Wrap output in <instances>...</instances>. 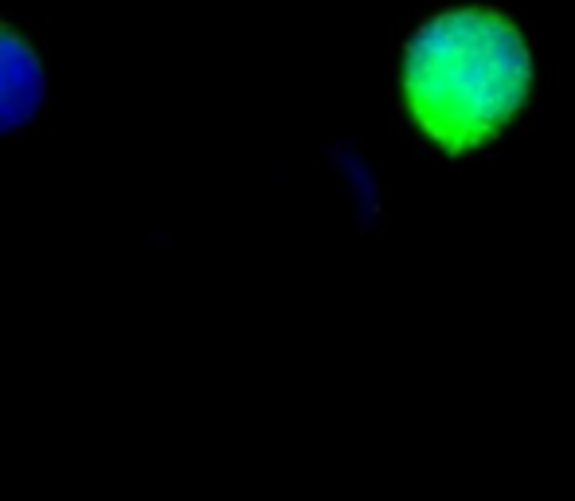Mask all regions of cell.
I'll use <instances>...</instances> for the list:
<instances>
[{
	"label": "cell",
	"mask_w": 575,
	"mask_h": 501,
	"mask_svg": "<svg viewBox=\"0 0 575 501\" xmlns=\"http://www.w3.org/2000/svg\"><path fill=\"white\" fill-rule=\"evenodd\" d=\"M533 87L521 28L493 9H450L415 32L404 60V103L447 153H470L509 126Z\"/></svg>",
	"instance_id": "obj_1"
},
{
	"label": "cell",
	"mask_w": 575,
	"mask_h": 501,
	"mask_svg": "<svg viewBox=\"0 0 575 501\" xmlns=\"http://www.w3.org/2000/svg\"><path fill=\"white\" fill-rule=\"evenodd\" d=\"M43 103V63L24 35L0 24V134L17 130Z\"/></svg>",
	"instance_id": "obj_2"
}]
</instances>
